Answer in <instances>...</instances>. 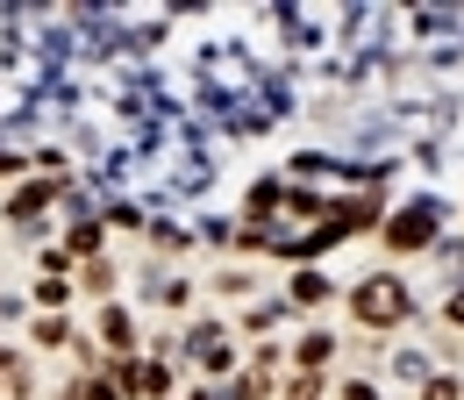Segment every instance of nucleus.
<instances>
[{"instance_id":"obj_1","label":"nucleus","mask_w":464,"mask_h":400,"mask_svg":"<svg viewBox=\"0 0 464 400\" xmlns=\"http://www.w3.org/2000/svg\"><path fill=\"white\" fill-rule=\"evenodd\" d=\"M350 315L364 329H401L407 315H414V293H407L401 272H364V279L350 286Z\"/></svg>"},{"instance_id":"obj_2","label":"nucleus","mask_w":464,"mask_h":400,"mask_svg":"<svg viewBox=\"0 0 464 400\" xmlns=\"http://www.w3.org/2000/svg\"><path fill=\"white\" fill-rule=\"evenodd\" d=\"M436 200H407L401 215H386V250H401V258H414V250H429L436 243Z\"/></svg>"},{"instance_id":"obj_3","label":"nucleus","mask_w":464,"mask_h":400,"mask_svg":"<svg viewBox=\"0 0 464 400\" xmlns=\"http://www.w3.org/2000/svg\"><path fill=\"white\" fill-rule=\"evenodd\" d=\"M115 386L136 394V400H172V365H158V357H121Z\"/></svg>"},{"instance_id":"obj_4","label":"nucleus","mask_w":464,"mask_h":400,"mask_svg":"<svg viewBox=\"0 0 464 400\" xmlns=\"http://www.w3.org/2000/svg\"><path fill=\"white\" fill-rule=\"evenodd\" d=\"M186 350H193V357H200L208 372H229V329H222V322H193Z\"/></svg>"},{"instance_id":"obj_5","label":"nucleus","mask_w":464,"mask_h":400,"mask_svg":"<svg viewBox=\"0 0 464 400\" xmlns=\"http://www.w3.org/2000/svg\"><path fill=\"white\" fill-rule=\"evenodd\" d=\"M51 200H58V186H51V179H29V186L7 200V222H36V215H51Z\"/></svg>"},{"instance_id":"obj_6","label":"nucleus","mask_w":464,"mask_h":400,"mask_svg":"<svg viewBox=\"0 0 464 400\" xmlns=\"http://www.w3.org/2000/svg\"><path fill=\"white\" fill-rule=\"evenodd\" d=\"M329 357H336V337H329V329H307L300 350H293V372H322Z\"/></svg>"},{"instance_id":"obj_7","label":"nucleus","mask_w":464,"mask_h":400,"mask_svg":"<svg viewBox=\"0 0 464 400\" xmlns=\"http://www.w3.org/2000/svg\"><path fill=\"white\" fill-rule=\"evenodd\" d=\"M101 343H108V350H136V315H121L115 300H108V307H101Z\"/></svg>"},{"instance_id":"obj_8","label":"nucleus","mask_w":464,"mask_h":400,"mask_svg":"<svg viewBox=\"0 0 464 400\" xmlns=\"http://www.w3.org/2000/svg\"><path fill=\"white\" fill-rule=\"evenodd\" d=\"M286 293L300 300V307H322V300H329V279H322V272H300V279H293Z\"/></svg>"},{"instance_id":"obj_9","label":"nucleus","mask_w":464,"mask_h":400,"mask_svg":"<svg viewBox=\"0 0 464 400\" xmlns=\"http://www.w3.org/2000/svg\"><path fill=\"white\" fill-rule=\"evenodd\" d=\"M72 394H79V400H121V386H115V372H86Z\"/></svg>"},{"instance_id":"obj_10","label":"nucleus","mask_w":464,"mask_h":400,"mask_svg":"<svg viewBox=\"0 0 464 400\" xmlns=\"http://www.w3.org/2000/svg\"><path fill=\"white\" fill-rule=\"evenodd\" d=\"M64 300H72L64 279H36V307H44V315H64Z\"/></svg>"},{"instance_id":"obj_11","label":"nucleus","mask_w":464,"mask_h":400,"mask_svg":"<svg viewBox=\"0 0 464 400\" xmlns=\"http://www.w3.org/2000/svg\"><path fill=\"white\" fill-rule=\"evenodd\" d=\"M36 343H44V350L72 343V322H64V315H36Z\"/></svg>"},{"instance_id":"obj_12","label":"nucleus","mask_w":464,"mask_h":400,"mask_svg":"<svg viewBox=\"0 0 464 400\" xmlns=\"http://www.w3.org/2000/svg\"><path fill=\"white\" fill-rule=\"evenodd\" d=\"M79 286H86V293H108V286H115V265H108V258H93V265H79Z\"/></svg>"},{"instance_id":"obj_13","label":"nucleus","mask_w":464,"mask_h":400,"mask_svg":"<svg viewBox=\"0 0 464 400\" xmlns=\"http://www.w3.org/2000/svg\"><path fill=\"white\" fill-rule=\"evenodd\" d=\"M286 400H322V372H293V379H286Z\"/></svg>"},{"instance_id":"obj_14","label":"nucleus","mask_w":464,"mask_h":400,"mask_svg":"<svg viewBox=\"0 0 464 400\" xmlns=\"http://www.w3.org/2000/svg\"><path fill=\"white\" fill-rule=\"evenodd\" d=\"M421 400H464V386H458V379H450V372H436V379L421 386Z\"/></svg>"},{"instance_id":"obj_15","label":"nucleus","mask_w":464,"mask_h":400,"mask_svg":"<svg viewBox=\"0 0 464 400\" xmlns=\"http://www.w3.org/2000/svg\"><path fill=\"white\" fill-rule=\"evenodd\" d=\"M443 322H450V329H464V286L450 293V300H443Z\"/></svg>"},{"instance_id":"obj_16","label":"nucleus","mask_w":464,"mask_h":400,"mask_svg":"<svg viewBox=\"0 0 464 400\" xmlns=\"http://www.w3.org/2000/svg\"><path fill=\"white\" fill-rule=\"evenodd\" d=\"M343 400H379V394H372L364 379H343Z\"/></svg>"},{"instance_id":"obj_17","label":"nucleus","mask_w":464,"mask_h":400,"mask_svg":"<svg viewBox=\"0 0 464 400\" xmlns=\"http://www.w3.org/2000/svg\"><path fill=\"white\" fill-rule=\"evenodd\" d=\"M193 400H222V394H193Z\"/></svg>"}]
</instances>
